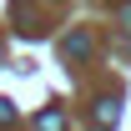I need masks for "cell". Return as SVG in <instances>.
Returning a JSON list of instances; mask_svg holds the SVG:
<instances>
[{"label":"cell","mask_w":131,"mask_h":131,"mask_svg":"<svg viewBox=\"0 0 131 131\" xmlns=\"http://www.w3.org/2000/svg\"><path fill=\"white\" fill-rule=\"evenodd\" d=\"M116 121H121V101L106 96V101L96 106V126H101V131H116Z\"/></svg>","instance_id":"7a4b0ae2"},{"label":"cell","mask_w":131,"mask_h":131,"mask_svg":"<svg viewBox=\"0 0 131 131\" xmlns=\"http://www.w3.org/2000/svg\"><path fill=\"white\" fill-rule=\"evenodd\" d=\"M15 15H20V30H25V35H40V20H35V10L25 5V0L15 5Z\"/></svg>","instance_id":"277c9868"},{"label":"cell","mask_w":131,"mask_h":131,"mask_svg":"<svg viewBox=\"0 0 131 131\" xmlns=\"http://www.w3.org/2000/svg\"><path fill=\"white\" fill-rule=\"evenodd\" d=\"M35 131H66V111L61 106H46V111L35 116Z\"/></svg>","instance_id":"3957f363"},{"label":"cell","mask_w":131,"mask_h":131,"mask_svg":"<svg viewBox=\"0 0 131 131\" xmlns=\"http://www.w3.org/2000/svg\"><path fill=\"white\" fill-rule=\"evenodd\" d=\"M0 126H15V101L0 96Z\"/></svg>","instance_id":"5b68a950"},{"label":"cell","mask_w":131,"mask_h":131,"mask_svg":"<svg viewBox=\"0 0 131 131\" xmlns=\"http://www.w3.org/2000/svg\"><path fill=\"white\" fill-rule=\"evenodd\" d=\"M56 50H61L66 61H86V56H91V35L76 25V30H66V35H61V46H56Z\"/></svg>","instance_id":"6da1fadb"}]
</instances>
